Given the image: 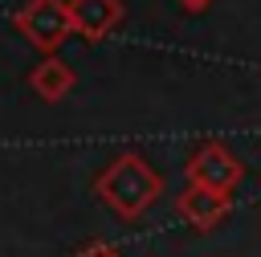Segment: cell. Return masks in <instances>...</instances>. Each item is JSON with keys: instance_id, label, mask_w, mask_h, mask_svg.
<instances>
[{"instance_id": "cell-1", "label": "cell", "mask_w": 261, "mask_h": 257, "mask_svg": "<svg viewBox=\"0 0 261 257\" xmlns=\"http://www.w3.org/2000/svg\"><path fill=\"white\" fill-rule=\"evenodd\" d=\"M94 196L122 220H139L147 208H155V200L163 196V175L151 167L147 155L139 151H122L114 155L98 175H94Z\"/></svg>"}, {"instance_id": "cell-2", "label": "cell", "mask_w": 261, "mask_h": 257, "mask_svg": "<svg viewBox=\"0 0 261 257\" xmlns=\"http://www.w3.org/2000/svg\"><path fill=\"white\" fill-rule=\"evenodd\" d=\"M16 33H24V41L33 49H41L45 57L57 53L69 33H73V20H69V4L65 0H24L12 16Z\"/></svg>"}, {"instance_id": "cell-3", "label": "cell", "mask_w": 261, "mask_h": 257, "mask_svg": "<svg viewBox=\"0 0 261 257\" xmlns=\"http://www.w3.org/2000/svg\"><path fill=\"white\" fill-rule=\"evenodd\" d=\"M184 175H188V184H200V188H212V192L232 196V188L245 179V163H241V155L228 151L224 143L208 139V143H200V147L188 155Z\"/></svg>"}, {"instance_id": "cell-4", "label": "cell", "mask_w": 261, "mask_h": 257, "mask_svg": "<svg viewBox=\"0 0 261 257\" xmlns=\"http://www.w3.org/2000/svg\"><path fill=\"white\" fill-rule=\"evenodd\" d=\"M232 208V196L224 192H212V188H200V184H188L179 196H175V212L196 228V233H212Z\"/></svg>"}, {"instance_id": "cell-5", "label": "cell", "mask_w": 261, "mask_h": 257, "mask_svg": "<svg viewBox=\"0 0 261 257\" xmlns=\"http://www.w3.org/2000/svg\"><path fill=\"white\" fill-rule=\"evenodd\" d=\"M69 4V20H73V33L86 37L90 45L110 37L122 20V0H65Z\"/></svg>"}, {"instance_id": "cell-6", "label": "cell", "mask_w": 261, "mask_h": 257, "mask_svg": "<svg viewBox=\"0 0 261 257\" xmlns=\"http://www.w3.org/2000/svg\"><path fill=\"white\" fill-rule=\"evenodd\" d=\"M77 86V73L69 69V61H61L57 53H49L41 65H33L29 73V90L41 98V102H61L69 90Z\"/></svg>"}, {"instance_id": "cell-7", "label": "cell", "mask_w": 261, "mask_h": 257, "mask_svg": "<svg viewBox=\"0 0 261 257\" xmlns=\"http://www.w3.org/2000/svg\"><path fill=\"white\" fill-rule=\"evenodd\" d=\"M73 257H122L114 245H106V241H90L82 253H73Z\"/></svg>"}, {"instance_id": "cell-8", "label": "cell", "mask_w": 261, "mask_h": 257, "mask_svg": "<svg viewBox=\"0 0 261 257\" xmlns=\"http://www.w3.org/2000/svg\"><path fill=\"white\" fill-rule=\"evenodd\" d=\"M179 4H184V8H188V12H204V8H208V4H212V0H179Z\"/></svg>"}]
</instances>
